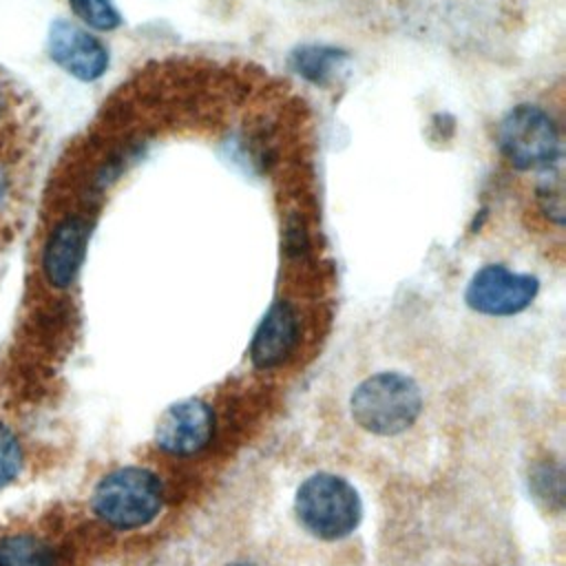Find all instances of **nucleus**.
Returning a JSON list of instances; mask_svg holds the SVG:
<instances>
[{
	"label": "nucleus",
	"instance_id": "obj_5",
	"mask_svg": "<svg viewBox=\"0 0 566 566\" xmlns=\"http://www.w3.org/2000/svg\"><path fill=\"white\" fill-rule=\"evenodd\" d=\"M539 281L533 274L513 272L506 265L480 268L464 292L467 305L484 316H513L524 312L537 296Z\"/></svg>",
	"mask_w": 566,
	"mask_h": 566
},
{
	"label": "nucleus",
	"instance_id": "obj_15",
	"mask_svg": "<svg viewBox=\"0 0 566 566\" xmlns=\"http://www.w3.org/2000/svg\"><path fill=\"white\" fill-rule=\"evenodd\" d=\"M226 566H263V564L252 562V559H234V562H230V564H226Z\"/></svg>",
	"mask_w": 566,
	"mask_h": 566
},
{
	"label": "nucleus",
	"instance_id": "obj_14",
	"mask_svg": "<svg viewBox=\"0 0 566 566\" xmlns=\"http://www.w3.org/2000/svg\"><path fill=\"white\" fill-rule=\"evenodd\" d=\"M564 188H562V177L559 172H555L553 177H548V181H544L537 188V203L542 208V212L553 219L555 223H564Z\"/></svg>",
	"mask_w": 566,
	"mask_h": 566
},
{
	"label": "nucleus",
	"instance_id": "obj_8",
	"mask_svg": "<svg viewBox=\"0 0 566 566\" xmlns=\"http://www.w3.org/2000/svg\"><path fill=\"white\" fill-rule=\"evenodd\" d=\"M49 55L69 75L93 82L108 69L106 46L73 22L57 20L49 29Z\"/></svg>",
	"mask_w": 566,
	"mask_h": 566
},
{
	"label": "nucleus",
	"instance_id": "obj_9",
	"mask_svg": "<svg viewBox=\"0 0 566 566\" xmlns=\"http://www.w3.org/2000/svg\"><path fill=\"white\" fill-rule=\"evenodd\" d=\"M298 343V314L290 301H276L261 318L252 345L250 358L259 369H272L281 365Z\"/></svg>",
	"mask_w": 566,
	"mask_h": 566
},
{
	"label": "nucleus",
	"instance_id": "obj_13",
	"mask_svg": "<svg viewBox=\"0 0 566 566\" xmlns=\"http://www.w3.org/2000/svg\"><path fill=\"white\" fill-rule=\"evenodd\" d=\"M24 453L18 436L11 427L0 422V489L18 478L22 471Z\"/></svg>",
	"mask_w": 566,
	"mask_h": 566
},
{
	"label": "nucleus",
	"instance_id": "obj_12",
	"mask_svg": "<svg viewBox=\"0 0 566 566\" xmlns=\"http://www.w3.org/2000/svg\"><path fill=\"white\" fill-rule=\"evenodd\" d=\"M73 13L97 31H113L122 24L119 11L111 0H69Z\"/></svg>",
	"mask_w": 566,
	"mask_h": 566
},
{
	"label": "nucleus",
	"instance_id": "obj_2",
	"mask_svg": "<svg viewBox=\"0 0 566 566\" xmlns=\"http://www.w3.org/2000/svg\"><path fill=\"white\" fill-rule=\"evenodd\" d=\"M164 491L159 478L142 467H122L106 473L93 489V513L117 531L148 526L161 511Z\"/></svg>",
	"mask_w": 566,
	"mask_h": 566
},
{
	"label": "nucleus",
	"instance_id": "obj_11",
	"mask_svg": "<svg viewBox=\"0 0 566 566\" xmlns=\"http://www.w3.org/2000/svg\"><path fill=\"white\" fill-rule=\"evenodd\" d=\"M345 57L347 55L338 49L307 44L292 53V66L305 80H310L314 84H325Z\"/></svg>",
	"mask_w": 566,
	"mask_h": 566
},
{
	"label": "nucleus",
	"instance_id": "obj_4",
	"mask_svg": "<svg viewBox=\"0 0 566 566\" xmlns=\"http://www.w3.org/2000/svg\"><path fill=\"white\" fill-rule=\"evenodd\" d=\"M497 142L502 155L517 170H551L562 159L557 126L535 104L513 106L500 122Z\"/></svg>",
	"mask_w": 566,
	"mask_h": 566
},
{
	"label": "nucleus",
	"instance_id": "obj_10",
	"mask_svg": "<svg viewBox=\"0 0 566 566\" xmlns=\"http://www.w3.org/2000/svg\"><path fill=\"white\" fill-rule=\"evenodd\" d=\"M0 566H57V553L40 535L9 533L0 539Z\"/></svg>",
	"mask_w": 566,
	"mask_h": 566
},
{
	"label": "nucleus",
	"instance_id": "obj_7",
	"mask_svg": "<svg viewBox=\"0 0 566 566\" xmlns=\"http://www.w3.org/2000/svg\"><path fill=\"white\" fill-rule=\"evenodd\" d=\"M214 429V416L201 400H181L168 407L155 427V444L170 455H192L201 451Z\"/></svg>",
	"mask_w": 566,
	"mask_h": 566
},
{
	"label": "nucleus",
	"instance_id": "obj_6",
	"mask_svg": "<svg viewBox=\"0 0 566 566\" xmlns=\"http://www.w3.org/2000/svg\"><path fill=\"white\" fill-rule=\"evenodd\" d=\"M88 237L91 221L82 214H69L49 230L42 248V274L51 287L66 290L75 281Z\"/></svg>",
	"mask_w": 566,
	"mask_h": 566
},
{
	"label": "nucleus",
	"instance_id": "obj_16",
	"mask_svg": "<svg viewBox=\"0 0 566 566\" xmlns=\"http://www.w3.org/2000/svg\"><path fill=\"white\" fill-rule=\"evenodd\" d=\"M2 195H4V179H2V172H0V199H2Z\"/></svg>",
	"mask_w": 566,
	"mask_h": 566
},
{
	"label": "nucleus",
	"instance_id": "obj_1",
	"mask_svg": "<svg viewBox=\"0 0 566 566\" xmlns=\"http://www.w3.org/2000/svg\"><path fill=\"white\" fill-rule=\"evenodd\" d=\"M422 413L418 382L400 371H376L363 378L349 396V416L371 436H398Z\"/></svg>",
	"mask_w": 566,
	"mask_h": 566
},
{
	"label": "nucleus",
	"instance_id": "obj_3",
	"mask_svg": "<svg viewBox=\"0 0 566 566\" xmlns=\"http://www.w3.org/2000/svg\"><path fill=\"white\" fill-rule=\"evenodd\" d=\"M294 513L310 535L334 542L358 528L363 504L358 491L345 478L314 473L296 489Z\"/></svg>",
	"mask_w": 566,
	"mask_h": 566
}]
</instances>
